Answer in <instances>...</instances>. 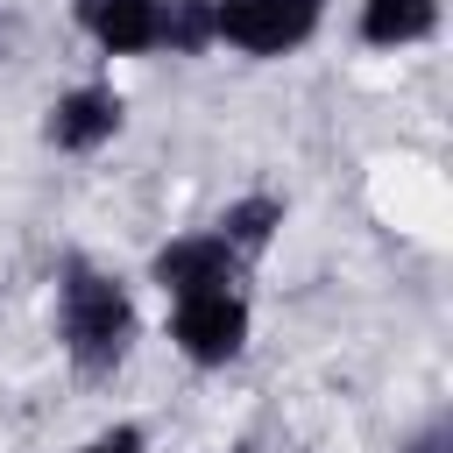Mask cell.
Instances as JSON below:
<instances>
[{
    "instance_id": "obj_3",
    "label": "cell",
    "mask_w": 453,
    "mask_h": 453,
    "mask_svg": "<svg viewBox=\"0 0 453 453\" xmlns=\"http://www.w3.org/2000/svg\"><path fill=\"white\" fill-rule=\"evenodd\" d=\"M170 340L184 361L198 368H226L248 347V297L241 290H198V297H170Z\"/></svg>"
},
{
    "instance_id": "obj_8",
    "label": "cell",
    "mask_w": 453,
    "mask_h": 453,
    "mask_svg": "<svg viewBox=\"0 0 453 453\" xmlns=\"http://www.w3.org/2000/svg\"><path fill=\"white\" fill-rule=\"evenodd\" d=\"M276 226H283V198H269V191H248V198H234V205L212 219V234H219L241 262H255V255L276 241Z\"/></svg>"
},
{
    "instance_id": "obj_11",
    "label": "cell",
    "mask_w": 453,
    "mask_h": 453,
    "mask_svg": "<svg viewBox=\"0 0 453 453\" xmlns=\"http://www.w3.org/2000/svg\"><path fill=\"white\" fill-rule=\"evenodd\" d=\"M226 453H255V446H226Z\"/></svg>"
},
{
    "instance_id": "obj_5",
    "label": "cell",
    "mask_w": 453,
    "mask_h": 453,
    "mask_svg": "<svg viewBox=\"0 0 453 453\" xmlns=\"http://www.w3.org/2000/svg\"><path fill=\"white\" fill-rule=\"evenodd\" d=\"M120 120H127V106H120L113 85H71V92L50 99L42 142H50L57 156H92V149H106V142L120 134Z\"/></svg>"
},
{
    "instance_id": "obj_9",
    "label": "cell",
    "mask_w": 453,
    "mask_h": 453,
    "mask_svg": "<svg viewBox=\"0 0 453 453\" xmlns=\"http://www.w3.org/2000/svg\"><path fill=\"white\" fill-rule=\"evenodd\" d=\"M219 35H212V0H163L156 14V50L170 57H205Z\"/></svg>"
},
{
    "instance_id": "obj_6",
    "label": "cell",
    "mask_w": 453,
    "mask_h": 453,
    "mask_svg": "<svg viewBox=\"0 0 453 453\" xmlns=\"http://www.w3.org/2000/svg\"><path fill=\"white\" fill-rule=\"evenodd\" d=\"M71 14H78V28H85L106 57H142V50H156V14H163V0H71Z\"/></svg>"
},
{
    "instance_id": "obj_2",
    "label": "cell",
    "mask_w": 453,
    "mask_h": 453,
    "mask_svg": "<svg viewBox=\"0 0 453 453\" xmlns=\"http://www.w3.org/2000/svg\"><path fill=\"white\" fill-rule=\"evenodd\" d=\"M319 21H326V0H212V35L248 57H283L311 42Z\"/></svg>"
},
{
    "instance_id": "obj_4",
    "label": "cell",
    "mask_w": 453,
    "mask_h": 453,
    "mask_svg": "<svg viewBox=\"0 0 453 453\" xmlns=\"http://www.w3.org/2000/svg\"><path fill=\"white\" fill-rule=\"evenodd\" d=\"M241 255L205 226V234H177V241H163L156 248V262H149V276L163 283V297H198V290H241Z\"/></svg>"
},
{
    "instance_id": "obj_10",
    "label": "cell",
    "mask_w": 453,
    "mask_h": 453,
    "mask_svg": "<svg viewBox=\"0 0 453 453\" xmlns=\"http://www.w3.org/2000/svg\"><path fill=\"white\" fill-rule=\"evenodd\" d=\"M85 453H149V446H142V432H134V425H113V432H99Z\"/></svg>"
},
{
    "instance_id": "obj_1",
    "label": "cell",
    "mask_w": 453,
    "mask_h": 453,
    "mask_svg": "<svg viewBox=\"0 0 453 453\" xmlns=\"http://www.w3.org/2000/svg\"><path fill=\"white\" fill-rule=\"evenodd\" d=\"M57 340H64V361L85 375V382H106L127 347H134V297L113 269L85 262V255H64L57 269Z\"/></svg>"
},
{
    "instance_id": "obj_7",
    "label": "cell",
    "mask_w": 453,
    "mask_h": 453,
    "mask_svg": "<svg viewBox=\"0 0 453 453\" xmlns=\"http://www.w3.org/2000/svg\"><path fill=\"white\" fill-rule=\"evenodd\" d=\"M439 28V0H361V42L368 50H411Z\"/></svg>"
}]
</instances>
